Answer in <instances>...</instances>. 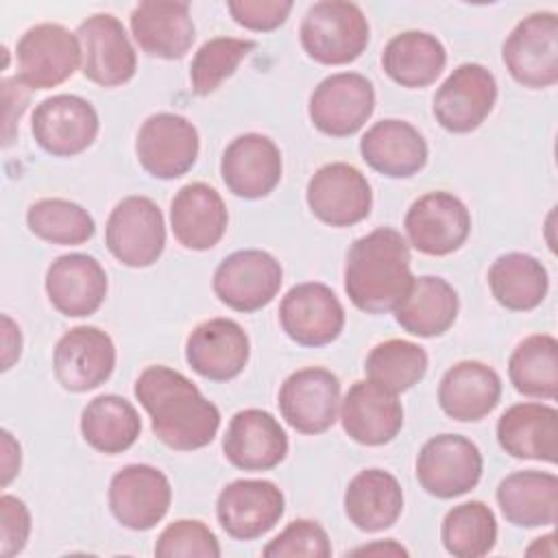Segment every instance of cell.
<instances>
[{
	"label": "cell",
	"mask_w": 558,
	"mask_h": 558,
	"mask_svg": "<svg viewBox=\"0 0 558 558\" xmlns=\"http://www.w3.org/2000/svg\"><path fill=\"white\" fill-rule=\"evenodd\" d=\"M135 397L150 416L153 434L170 449L194 451L218 434L220 410L174 368H144L135 381Z\"/></svg>",
	"instance_id": "1"
},
{
	"label": "cell",
	"mask_w": 558,
	"mask_h": 558,
	"mask_svg": "<svg viewBox=\"0 0 558 558\" xmlns=\"http://www.w3.org/2000/svg\"><path fill=\"white\" fill-rule=\"evenodd\" d=\"M412 279L408 242L390 227L357 238L347 253L344 290L362 312L384 314L395 310Z\"/></svg>",
	"instance_id": "2"
},
{
	"label": "cell",
	"mask_w": 558,
	"mask_h": 558,
	"mask_svg": "<svg viewBox=\"0 0 558 558\" xmlns=\"http://www.w3.org/2000/svg\"><path fill=\"white\" fill-rule=\"evenodd\" d=\"M301 46L316 63L344 65L368 46V22L362 9L344 0H323L301 22Z\"/></svg>",
	"instance_id": "3"
},
{
	"label": "cell",
	"mask_w": 558,
	"mask_h": 558,
	"mask_svg": "<svg viewBox=\"0 0 558 558\" xmlns=\"http://www.w3.org/2000/svg\"><path fill=\"white\" fill-rule=\"evenodd\" d=\"M109 253L124 266H153L166 246L163 214L148 196H126L109 214L105 227Z\"/></svg>",
	"instance_id": "4"
},
{
	"label": "cell",
	"mask_w": 558,
	"mask_h": 558,
	"mask_svg": "<svg viewBox=\"0 0 558 558\" xmlns=\"http://www.w3.org/2000/svg\"><path fill=\"white\" fill-rule=\"evenodd\" d=\"M504 63L510 76L530 89L558 81V17L541 11L523 17L504 41Z\"/></svg>",
	"instance_id": "5"
},
{
	"label": "cell",
	"mask_w": 558,
	"mask_h": 558,
	"mask_svg": "<svg viewBox=\"0 0 558 558\" xmlns=\"http://www.w3.org/2000/svg\"><path fill=\"white\" fill-rule=\"evenodd\" d=\"M17 78L28 89H50L68 81L81 65L76 33L61 24L31 26L17 41Z\"/></svg>",
	"instance_id": "6"
},
{
	"label": "cell",
	"mask_w": 558,
	"mask_h": 558,
	"mask_svg": "<svg viewBox=\"0 0 558 558\" xmlns=\"http://www.w3.org/2000/svg\"><path fill=\"white\" fill-rule=\"evenodd\" d=\"M477 445L460 434L429 438L416 458V480L434 497L453 499L477 486L482 477Z\"/></svg>",
	"instance_id": "7"
},
{
	"label": "cell",
	"mask_w": 558,
	"mask_h": 558,
	"mask_svg": "<svg viewBox=\"0 0 558 558\" xmlns=\"http://www.w3.org/2000/svg\"><path fill=\"white\" fill-rule=\"evenodd\" d=\"M281 264L266 251L244 248L225 257L214 272L216 296L235 312H257L279 292Z\"/></svg>",
	"instance_id": "8"
},
{
	"label": "cell",
	"mask_w": 558,
	"mask_h": 558,
	"mask_svg": "<svg viewBox=\"0 0 558 558\" xmlns=\"http://www.w3.org/2000/svg\"><path fill=\"white\" fill-rule=\"evenodd\" d=\"M375 109L373 83L357 72H338L323 78L310 96L312 124L331 137L357 133Z\"/></svg>",
	"instance_id": "9"
},
{
	"label": "cell",
	"mask_w": 558,
	"mask_h": 558,
	"mask_svg": "<svg viewBox=\"0 0 558 558\" xmlns=\"http://www.w3.org/2000/svg\"><path fill=\"white\" fill-rule=\"evenodd\" d=\"M410 244L423 255H449L458 251L471 233L466 205L449 192H427L416 198L403 220Z\"/></svg>",
	"instance_id": "10"
},
{
	"label": "cell",
	"mask_w": 558,
	"mask_h": 558,
	"mask_svg": "<svg viewBox=\"0 0 558 558\" xmlns=\"http://www.w3.org/2000/svg\"><path fill=\"white\" fill-rule=\"evenodd\" d=\"M83 76L102 87H116L135 76L137 57L122 22L111 13H96L78 24Z\"/></svg>",
	"instance_id": "11"
},
{
	"label": "cell",
	"mask_w": 558,
	"mask_h": 558,
	"mask_svg": "<svg viewBox=\"0 0 558 558\" xmlns=\"http://www.w3.org/2000/svg\"><path fill=\"white\" fill-rule=\"evenodd\" d=\"M497 100V81L480 63L458 65L434 96V118L451 133L475 131L493 111Z\"/></svg>",
	"instance_id": "12"
},
{
	"label": "cell",
	"mask_w": 558,
	"mask_h": 558,
	"mask_svg": "<svg viewBox=\"0 0 558 558\" xmlns=\"http://www.w3.org/2000/svg\"><path fill=\"white\" fill-rule=\"evenodd\" d=\"M135 153L150 177H183L198 157V131L179 113H153L137 131Z\"/></svg>",
	"instance_id": "13"
},
{
	"label": "cell",
	"mask_w": 558,
	"mask_h": 558,
	"mask_svg": "<svg viewBox=\"0 0 558 558\" xmlns=\"http://www.w3.org/2000/svg\"><path fill=\"white\" fill-rule=\"evenodd\" d=\"M340 408V381L323 366L299 368L279 388V410L286 423L301 434H323Z\"/></svg>",
	"instance_id": "14"
},
{
	"label": "cell",
	"mask_w": 558,
	"mask_h": 558,
	"mask_svg": "<svg viewBox=\"0 0 558 558\" xmlns=\"http://www.w3.org/2000/svg\"><path fill=\"white\" fill-rule=\"evenodd\" d=\"M35 142L54 157H74L92 146L98 135V113L89 100L74 94H57L33 111Z\"/></svg>",
	"instance_id": "15"
},
{
	"label": "cell",
	"mask_w": 558,
	"mask_h": 558,
	"mask_svg": "<svg viewBox=\"0 0 558 558\" xmlns=\"http://www.w3.org/2000/svg\"><path fill=\"white\" fill-rule=\"evenodd\" d=\"M305 198L310 211L331 227H351L364 220L373 207V192L366 177L344 161L318 168L307 183Z\"/></svg>",
	"instance_id": "16"
},
{
	"label": "cell",
	"mask_w": 558,
	"mask_h": 558,
	"mask_svg": "<svg viewBox=\"0 0 558 558\" xmlns=\"http://www.w3.org/2000/svg\"><path fill=\"white\" fill-rule=\"evenodd\" d=\"M279 320L290 340L301 347L333 342L344 327V307L333 290L318 281L290 288L279 305Z\"/></svg>",
	"instance_id": "17"
},
{
	"label": "cell",
	"mask_w": 558,
	"mask_h": 558,
	"mask_svg": "<svg viewBox=\"0 0 558 558\" xmlns=\"http://www.w3.org/2000/svg\"><path fill=\"white\" fill-rule=\"evenodd\" d=\"M172 488L168 477L150 464H129L109 484V508L116 521L129 530L146 532L168 512Z\"/></svg>",
	"instance_id": "18"
},
{
	"label": "cell",
	"mask_w": 558,
	"mask_h": 558,
	"mask_svg": "<svg viewBox=\"0 0 558 558\" xmlns=\"http://www.w3.org/2000/svg\"><path fill=\"white\" fill-rule=\"evenodd\" d=\"M283 510V493L268 480H235L220 490L216 501L220 527L238 541L264 536L279 523Z\"/></svg>",
	"instance_id": "19"
},
{
	"label": "cell",
	"mask_w": 558,
	"mask_h": 558,
	"mask_svg": "<svg viewBox=\"0 0 558 558\" xmlns=\"http://www.w3.org/2000/svg\"><path fill=\"white\" fill-rule=\"evenodd\" d=\"M59 384L70 392H87L105 384L116 366V347L109 333L92 325L65 331L52 357Z\"/></svg>",
	"instance_id": "20"
},
{
	"label": "cell",
	"mask_w": 558,
	"mask_h": 558,
	"mask_svg": "<svg viewBox=\"0 0 558 558\" xmlns=\"http://www.w3.org/2000/svg\"><path fill=\"white\" fill-rule=\"evenodd\" d=\"M283 163L277 144L262 133L238 135L222 153L220 174L240 198L268 196L281 181Z\"/></svg>",
	"instance_id": "21"
},
{
	"label": "cell",
	"mask_w": 558,
	"mask_h": 558,
	"mask_svg": "<svg viewBox=\"0 0 558 558\" xmlns=\"http://www.w3.org/2000/svg\"><path fill=\"white\" fill-rule=\"evenodd\" d=\"M251 344L240 323L209 318L192 329L185 342V360L201 377L227 381L238 377L248 362Z\"/></svg>",
	"instance_id": "22"
},
{
	"label": "cell",
	"mask_w": 558,
	"mask_h": 558,
	"mask_svg": "<svg viewBox=\"0 0 558 558\" xmlns=\"http://www.w3.org/2000/svg\"><path fill=\"white\" fill-rule=\"evenodd\" d=\"M222 451L242 471H268L283 462L288 436L270 412L246 408L233 414L222 438Z\"/></svg>",
	"instance_id": "23"
},
{
	"label": "cell",
	"mask_w": 558,
	"mask_h": 558,
	"mask_svg": "<svg viewBox=\"0 0 558 558\" xmlns=\"http://www.w3.org/2000/svg\"><path fill=\"white\" fill-rule=\"evenodd\" d=\"M46 294L63 316H89L107 296V275L92 255H61L46 272Z\"/></svg>",
	"instance_id": "24"
},
{
	"label": "cell",
	"mask_w": 558,
	"mask_h": 558,
	"mask_svg": "<svg viewBox=\"0 0 558 558\" xmlns=\"http://www.w3.org/2000/svg\"><path fill=\"white\" fill-rule=\"evenodd\" d=\"M342 429L360 445L379 447L390 442L403 425V408L397 395L373 381H355L340 405Z\"/></svg>",
	"instance_id": "25"
},
{
	"label": "cell",
	"mask_w": 558,
	"mask_h": 558,
	"mask_svg": "<svg viewBox=\"0 0 558 558\" xmlns=\"http://www.w3.org/2000/svg\"><path fill=\"white\" fill-rule=\"evenodd\" d=\"M229 214L222 196L207 183L183 185L170 203V225L177 242L190 251L214 248L227 231Z\"/></svg>",
	"instance_id": "26"
},
{
	"label": "cell",
	"mask_w": 558,
	"mask_h": 558,
	"mask_svg": "<svg viewBox=\"0 0 558 558\" xmlns=\"http://www.w3.org/2000/svg\"><path fill=\"white\" fill-rule=\"evenodd\" d=\"M131 33L137 46L157 59H181L194 41L187 2L146 0L131 11Z\"/></svg>",
	"instance_id": "27"
},
{
	"label": "cell",
	"mask_w": 558,
	"mask_h": 558,
	"mask_svg": "<svg viewBox=\"0 0 558 558\" xmlns=\"http://www.w3.org/2000/svg\"><path fill=\"white\" fill-rule=\"evenodd\" d=\"M362 159L379 174L405 179L427 163V142L405 120H379L360 140Z\"/></svg>",
	"instance_id": "28"
},
{
	"label": "cell",
	"mask_w": 558,
	"mask_h": 558,
	"mask_svg": "<svg viewBox=\"0 0 558 558\" xmlns=\"http://www.w3.org/2000/svg\"><path fill=\"white\" fill-rule=\"evenodd\" d=\"M499 447L512 458L558 460V412L545 403H514L497 421Z\"/></svg>",
	"instance_id": "29"
},
{
	"label": "cell",
	"mask_w": 558,
	"mask_h": 558,
	"mask_svg": "<svg viewBox=\"0 0 558 558\" xmlns=\"http://www.w3.org/2000/svg\"><path fill=\"white\" fill-rule=\"evenodd\" d=\"M501 397V379L495 368L477 360L453 364L440 379L438 403L453 421H480L490 414Z\"/></svg>",
	"instance_id": "30"
},
{
	"label": "cell",
	"mask_w": 558,
	"mask_h": 558,
	"mask_svg": "<svg viewBox=\"0 0 558 558\" xmlns=\"http://www.w3.org/2000/svg\"><path fill=\"white\" fill-rule=\"evenodd\" d=\"M497 504L517 527L554 525L558 517V477L545 471H517L497 486Z\"/></svg>",
	"instance_id": "31"
},
{
	"label": "cell",
	"mask_w": 558,
	"mask_h": 558,
	"mask_svg": "<svg viewBox=\"0 0 558 558\" xmlns=\"http://www.w3.org/2000/svg\"><path fill=\"white\" fill-rule=\"evenodd\" d=\"M458 294L442 277H414L397 303L395 320L412 336L434 338L445 333L458 316Z\"/></svg>",
	"instance_id": "32"
},
{
	"label": "cell",
	"mask_w": 558,
	"mask_h": 558,
	"mask_svg": "<svg viewBox=\"0 0 558 558\" xmlns=\"http://www.w3.org/2000/svg\"><path fill=\"white\" fill-rule=\"evenodd\" d=\"M401 510L403 490L388 471L364 469L344 490V512L362 532H381L395 525Z\"/></svg>",
	"instance_id": "33"
},
{
	"label": "cell",
	"mask_w": 558,
	"mask_h": 558,
	"mask_svg": "<svg viewBox=\"0 0 558 558\" xmlns=\"http://www.w3.org/2000/svg\"><path fill=\"white\" fill-rule=\"evenodd\" d=\"M447 63V50L432 33L403 31L395 35L384 52V72L401 87H427L432 85Z\"/></svg>",
	"instance_id": "34"
},
{
	"label": "cell",
	"mask_w": 558,
	"mask_h": 558,
	"mask_svg": "<svg viewBox=\"0 0 558 558\" xmlns=\"http://www.w3.org/2000/svg\"><path fill=\"white\" fill-rule=\"evenodd\" d=\"M142 421L133 403L118 395L92 399L81 414V434L85 442L107 456H116L135 445Z\"/></svg>",
	"instance_id": "35"
},
{
	"label": "cell",
	"mask_w": 558,
	"mask_h": 558,
	"mask_svg": "<svg viewBox=\"0 0 558 558\" xmlns=\"http://www.w3.org/2000/svg\"><path fill=\"white\" fill-rule=\"evenodd\" d=\"M488 286L499 305L527 312L543 303L549 279L545 266L527 253H506L488 268Z\"/></svg>",
	"instance_id": "36"
},
{
	"label": "cell",
	"mask_w": 558,
	"mask_h": 558,
	"mask_svg": "<svg viewBox=\"0 0 558 558\" xmlns=\"http://www.w3.org/2000/svg\"><path fill=\"white\" fill-rule=\"evenodd\" d=\"M508 377L517 392L536 399L558 395V342L549 333L527 336L508 360Z\"/></svg>",
	"instance_id": "37"
},
{
	"label": "cell",
	"mask_w": 558,
	"mask_h": 558,
	"mask_svg": "<svg viewBox=\"0 0 558 558\" xmlns=\"http://www.w3.org/2000/svg\"><path fill=\"white\" fill-rule=\"evenodd\" d=\"M368 381L399 395L418 384L427 373V353L410 340H386L371 349L364 364Z\"/></svg>",
	"instance_id": "38"
},
{
	"label": "cell",
	"mask_w": 558,
	"mask_h": 558,
	"mask_svg": "<svg viewBox=\"0 0 558 558\" xmlns=\"http://www.w3.org/2000/svg\"><path fill=\"white\" fill-rule=\"evenodd\" d=\"M440 538L449 554L458 558H480L495 547V514L482 501H464L453 506L442 519Z\"/></svg>",
	"instance_id": "39"
},
{
	"label": "cell",
	"mask_w": 558,
	"mask_h": 558,
	"mask_svg": "<svg viewBox=\"0 0 558 558\" xmlns=\"http://www.w3.org/2000/svg\"><path fill=\"white\" fill-rule=\"evenodd\" d=\"M26 225L39 240L63 246L83 244L96 233L89 211L65 198L35 201L26 211Z\"/></svg>",
	"instance_id": "40"
},
{
	"label": "cell",
	"mask_w": 558,
	"mask_h": 558,
	"mask_svg": "<svg viewBox=\"0 0 558 558\" xmlns=\"http://www.w3.org/2000/svg\"><path fill=\"white\" fill-rule=\"evenodd\" d=\"M253 48L255 41L238 37H214L205 41L190 65V81L194 94L207 96L218 89L220 83L238 70L242 59L253 52Z\"/></svg>",
	"instance_id": "41"
},
{
	"label": "cell",
	"mask_w": 558,
	"mask_h": 558,
	"mask_svg": "<svg viewBox=\"0 0 558 558\" xmlns=\"http://www.w3.org/2000/svg\"><path fill=\"white\" fill-rule=\"evenodd\" d=\"M159 558H218L220 545L214 532L196 519H179L170 523L155 543Z\"/></svg>",
	"instance_id": "42"
},
{
	"label": "cell",
	"mask_w": 558,
	"mask_h": 558,
	"mask_svg": "<svg viewBox=\"0 0 558 558\" xmlns=\"http://www.w3.org/2000/svg\"><path fill=\"white\" fill-rule=\"evenodd\" d=\"M262 554L266 558H294V556H307V558H329L331 556V543L327 532L310 519H296L286 525L283 532H279L264 549Z\"/></svg>",
	"instance_id": "43"
},
{
	"label": "cell",
	"mask_w": 558,
	"mask_h": 558,
	"mask_svg": "<svg viewBox=\"0 0 558 558\" xmlns=\"http://www.w3.org/2000/svg\"><path fill=\"white\" fill-rule=\"evenodd\" d=\"M227 9L240 26L248 31L268 33L279 28L286 22V17L292 11V2L290 0H231Z\"/></svg>",
	"instance_id": "44"
},
{
	"label": "cell",
	"mask_w": 558,
	"mask_h": 558,
	"mask_svg": "<svg viewBox=\"0 0 558 558\" xmlns=\"http://www.w3.org/2000/svg\"><path fill=\"white\" fill-rule=\"evenodd\" d=\"M31 534V512L26 504L13 495L0 497V554L11 558L26 547Z\"/></svg>",
	"instance_id": "45"
},
{
	"label": "cell",
	"mask_w": 558,
	"mask_h": 558,
	"mask_svg": "<svg viewBox=\"0 0 558 558\" xmlns=\"http://www.w3.org/2000/svg\"><path fill=\"white\" fill-rule=\"evenodd\" d=\"M2 96H4V146H9L13 140V126L28 105V87L17 76L2 78Z\"/></svg>",
	"instance_id": "46"
},
{
	"label": "cell",
	"mask_w": 558,
	"mask_h": 558,
	"mask_svg": "<svg viewBox=\"0 0 558 558\" xmlns=\"http://www.w3.org/2000/svg\"><path fill=\"white\" fill-rule=\"evenodd\" d=\"M22 353V333L11 316L2 314V371H9Z\"/></svg>",
	"instance_id": "47"
},
{
	"label": "cell",
	"mask_w": 558,
	"mask_h": 558,
	"mask_svg": "<svg viewBox=\"0 0 558 558\" xmlns=\"http://www.w3.org/2000/svg\"><path fill=\"white\" fill-rule=\"evenodd\" d=\"M20 445L15 438L4 429L2 432V486H9V482L20 473Z\"/></svg>",
	"instance_id": "48"
},
{
	"label": "cell",
	"mask_w": 558,
	"mask_h": 558,
	"mask_svg": "<svg viewBox=\"0 0 558 558\" xmlns=\"http://www.w3.org/2000/svg\"><path fill=\"white\" fill-rule=\"evenodd\" d=\"M351 554H392V556H408V549H403L401 545H397L392 538H388L386 543H373V545H364L353 549Z\"/></svg>",
	"instance_id": "49"
}]
</instances>
